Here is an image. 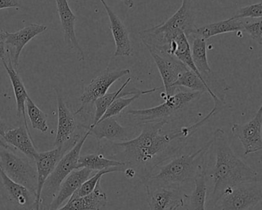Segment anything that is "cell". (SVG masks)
I'll list each match as a JSON object with an SVG mask.
<instances>
[{
	"label": "cell",
	"instance_id": "cell-14",
	"mask_svg": "<svg viewBox=\"0 0 262 210\" xmlns=\"http://www.w3.org/2000/svg\"><path fill=\"white\" fill-rule=\"evenodd\" d=\"M88 131L98 141L105 139L110 142H125L135 138L138 130L136 127H122L116 118L110 117L99 121L96 125H90Z\"/></svg>",
	"mask_w": 262,
	"mask_h": 210
},
{
	"label": "cell",
	"instance_id": "cell-5",
	"mask_svg": "<svg viewBox=\"0 0 262 210\" xmlns=\"http://www.w3.org/2000/svg\"><path fill=\"white\" fill-rule=\"evenodd\" d=\"M90 135V132L87 131L59 161L53 173L44 183L41 193L40 208L42 207V209L47 210L64 179L73 170H77L78 159L80 156L81 150Z\"/></svg>",
	"mask_w": 262,
	"mask_h": 210
},
{
	"label": "cell",
	"instance_id": "cell-33",
	"mask_svg": "<svg viewBox=\"0 0 262 210\" xmlns=\"http://www.w3.org/2000/svg\"><path fill=\"white\" fill-rule=\"evenodd\" d=\"M261 18L254 22H242V30L246 32L251 39L262 45Z\"/></svg>",
	"mask_w": 262,
	"mask_h": 210
},
{
	"label": "cell",
	"instance_id": "cell-2",
	"mask_svg": "<svg viewBox=\"0 0 262 210\" xmlns=\"http://www.w3.org/2000/svg\"><path fill=\"white\" fill-rule=\"evenodd\" d=\"M210 159L212 192L209 205L212 208L227 188L247 182L260 181L258 173L239 159L228 142V136L222 129H216L211 139Z\"/></svg>",
	"mask_w": 262,
	"mask_h": 210
},
{
	"label": "cell",
	"instance_id": "cell-15",
	"mask_svg": "<svg viewBox=\"0 0 262 210\" xmlns=\"http://www.w3.org/2000/svg\"><path fill=\"white\" fill-rule=\"evenodd\" d=\"M57 96L58 105V127L55 145L61 146L72 139L74 132L77 128L76 118L67 107L62 97V90L59 87H55Z\"/></svg>",
	"mask_w": 262,
	"mask_h": 210
},
{
	"label": "cell",
	"instance_id": "cell-19",
	"mask_svg": "<svg viewBox=\"0 0 262 210\" xmlns=\"http://www.w3.org/2000/svg\"><path fill=\"white\" fill-rule=\"evenodd\" d=\"M150 210H167L178 203H184L182 190L168 187L145 188Z\"/></svg>",
	"mask_w": 262,
	"mask_h": 210
},
{
	"label": "cell",
	"instance_id": "cell-23",
	"mask_svg": "<svg viewBox=\"0 0 262 210\" xmlns=\"http://www.w3.org/2000/svg\"><path fill=\"white\" fill-rule=\"evenodd\" d=\"M0 184L10 200L24 207L34 206L36 196L28 188L16 183L7 176L0 167Z\"/></svg>",
	"mask_w": 262,
	"mask_h": 210
},
{
	"label": "cell",
	"instance_id": "cell-34",
	"mask_svg": "<svg viewBox=\"0 0 262 210\" xmlns=\"http://www.w3.org/2000/svg\"><path fill=\"white\" fill-rule=\"evenodd\" d=\"M4 30H0V59L2 61H6L8 57L7 54V45H6V39L7 34Z\"/></svg>",
	"mask_w": 262,
	"mask_h": 210
},
{
	"label": "cell",
	"instance_id": "cell-20",
	"mask_svg": "<svg viewBox=\"0 0 262 210\" xmlns=\"http://www.w3.org/2000/svg\"><path fill=\"white\" fill-rule=\"evenodd\" d=\"M132 81V78L129 77L127 79V80L122 84V87L114 93H107L106 94L104 95L102 97L99 98L95 101L94 103L96 106V112H95L94 119H93V123L91 125H96L99 119L102 117L104 113L106 111L107 109L108 108L112 102L117 99V98L125 97V96H134L136 94H141L142 96L143 95L149 94V93H155V92L160 90L162 87L159 88L151 89L148 90H140L136 88L128 89L127 90V86Z\"/></svg>",
	"mask_w": 262,
	"mask_h": 210
},
{
	"label": "cell",
	"instance_id": "cell-31",
	"mask_svg": "<svg viewBox=\"0 0 262 210\" xmlns=\"http://www.w3.org/2000/svg\"><path fill=\"white\" fill-rule=\"evenodd\" d=\"M141 96H142L141 94H136L128 98L120 97L115 99L112 102L111 105L107 109L106 111L104 113L102 117L99 119V121L103 120V119H107V118L115 117V116L120 114L126 107H128L130 104L133 103L135 100L139 99Z\"/></svg>",
	"mask_w": 262,
	"mask_h": 210
},
{
	"label": "cell",
	"instance_id": "cell-29",
	"mask_svg": "<svg viewBox=\"0 0 262 210\" xmlns=\"http://www.w3.org/2000/svg\"><path fill=\"white\" fill-rule=\"evenodd\" d=\"M26 104H27V113L33 128L39 130L41 133H47L49 130L47 115L34 103L30 96L27 97Z\"/></svg>",
	"mask_w": 262,
	"mask_h": 210
},
{
	"label": "cell",
	"instance_id": "cell-3",
	"mask_svg": "<svg viewBox=\"0 0 262 210\" xmlns=\"http://www.w3.org/2000/svg\"><path fill=\"white\" fill-rule=\"evenodd\" d=\"M211 140L197 151L174 157L159 165L143 182L145 188L168 187L182 190L194 184L199 170L203 167Z\"/></svg>",
	"mask_w": 262,
	"mask_h": 210
},
{
	"label": "cell",
	"instance_id": "cell-37",
	"mask_svg": "<svg viewBox=\"0 0 262 210\" xmlns=\"http://www.w3.org/2000/svg\"><path fill=\"white\" fill-rule=\"evenodd\" d=\"M123 3L124 5L128 9H132L134 7L135 0H120Z\"/></svg>",
	"mask_w": 262,
	"mask_h": 210
},
{
	"label": "cell",
	"instance_id": "cell-22",
	"mask_svg": "<svg viewBox=\"0 0 262 210\" xmlns=\"http://www.w3.org/2000/svg\"><path fill=\"white\" fill-rule=\"evenodd\" d=\"M4 68L7 70L10 81L13 85V92L16 100V109H17V119L20 120L23 118L24 122V127L27 130H29L28 123H27V117H26V102L29 95L27 93V89L21 79L20 76L18 74L16 70H15L10 59L7 57L6 61H2Z\"/></svg>",
	"mask_w": 262,
	"mask_h": 210
},
{
	"label": "cell",
	"instance_id": "cell-17",
	"mask_svg": "<svg viewBox=\"0 0 262 210\" xmlns=\"http://www.w3.org/2000/svg\"><path fill=\"white\" fill-rule=\"evenodd\" d=\"M110 21V30L116 44L114 56H130L133 55V49L130 40L128 30L124 25L119 16L112 10L111 7L105 3V0H100Z\"/></svg>",
	"mask_w": 262,
	"mask_h": 210
},
{
	"label": "cell",
	"instance_id": "cell-35",
	"mask_svg": "<svg viewBox=\"0 0 262 210\" xmlns=\"http://www.w3.org/2000/svg\"><path fill=\"white\" fill-rule=\"evenodd\" d=\"M12 127L10 125L4 122L1 118H0V147H4V148H10V145L4 140V136L5 133L10 130Z\"/></svg>",
	"mask_w": 262,
	"mask_h": 210
},
{
	"label": "cell",
	"instance_id": "cell-16",
	"mask_svg": "<svg viewBox=\"0 0 262 210\" xmlns=\"http://www.w3.org/2000/svg\"><path fill=\"white\" fill-rule=\"evenodd\" d=\"M95 171L86 168L78 169L73 170L61 184L57 192L47 210H56L62 206L66 201L69 200L73 193L81 186L89 178L93 176Z\"/></svg>",
	"mask_w": 262,
	"mask_h": 210
},
{
	"label": "cell",
	"instance_id": "cell-28",
	"mask_svg": "<svg viewBox=\"0 0 262 210\" xmlns=\"http://www.w3.org/2000/svg\"><path fill=\"white\" fill-rule=\"evenodd\" d=\"M124 166L122 162L105 157L103 155L89 154L79 156L78 159V169L86 168L93 171H101L114 167Z\"/></svg>",
	"mask_w": 262,
	"mask_h": 210
},
{
	"label": "cell",
	"instance_id": "cell-30",
	"mask_svg": "<svg viewBox=\"0 0 262 210\" xmlns=\"http://www.w3.org/2000/svg\"><path fill=\"white\" fill-rule=\"evenodd\" d=\"M125 167H114V168L108 169V170H101V171L96 172L94 176H92L91 177L89 178L85 182L81 185V186L73 193L71 197L77 198L82 197V196H87L90 194L93 190L96 188L98 182L101 181V178L104 175L107 173H115V172H122L123 173Z\"/></svg>",
	"mask_w": 262,
	"mask_h": 210
},
{
	"label": "cell",
	"instance_id": "cell-6",
	"mask_svg": "<svg viewBox=\"0 0 262 210\" xmlns=\"http://www.w3.org/2000/svg\"><path fill=\"white\" fill-rule=\"evenodd\" d=\"M260 181L247 182L227 188L212 210H251L261 201Z\"/></svg>",
	"mask_w": 262,
	"mask_h": 210
},
{
	"label": "cell",
	"instance_id": "cell-11",
	"mask_svg": "<svg viewBox=\"0 0 262 210\" xmlns=\"http://www.w3.org/2000/svg\"><path fill=\"white\" fill-rule=\"evenodd\" d=\"M130 70H105L103 73L93 79L90 83L85 87L83 93L81 95V107L76 111V114L82 112L85 107L94 103L95 101L102 97L108 93V89L116 81L122 77L129 74Z\"/></svg>",
	"mask_w": 262,
	"mask_h": 210
},
{
	"label": "cell",
	"instance_id": "cell-27",
	"mask_svg": "<svg viewBox=\"0 0 262 210\" xmlns=\"http://www.w3.org/2000/svg\"><path fill=\"white\" fill-rule=\"evenodd\" d=\"M174 87L176 88L178 87H183L189 89L191 91L199 92V93H202L208 92L210 96L212 97L214 105L222 107V105L225 104L217 97L216 95H214V93L208 88L206 84L202 82V79L195 73H193L190 70H187L179 76L178 80L174 82Z\"/></svg>",
	"mask_w": 262,
	"mask_h": 210
},
{
	"label": "cell",
	"instance_id": "cell-36",
	"mask_svg": "<svg viewBox=\"0 0 262 210\" xmlns=\"http://www.w3.org/2000/svg\"><path fill=\"white\" fill-rule=\"evenodd\" d=\"M17 0H0V10L7 8H19Z\"/></svg>",
	"mask_w": 262,
	"mask_h": 210
},
{
	"label": "cell",
	"instance_id": "cell-38",
	"mask_svg": "<svg viewBox=\"0 0 262 210\" xmlns=\"http://www.w3.org/2000/svg\"><path fill=\"white\" fill-rule=\"evenodd\" d=\"M184 205V203H178L176 204V205H172V206L170 207L167 210H178V208H180L181 206Z\"/></svg>",
	"mask_w": 262,
	"mask_h": 210
},
{
	"label": "cell",
	"instance_id": "cell-9",
	"mask_svg": "<svg viewBox=\"0 0 262 210\" xmlns=\"http://www.w3.org/2000/svg\"><path fill=\"white\" fill-rule=\"evenodd\" d=\"M149 51L150 55L154 59L158 70L162 77L165 93L162 96L164 99L170 97L176 93V87L174 82L178 80L179 76L188 70V69L174 56L162 54L156 51L150 47H146Z\"/></svg>",
	"mask_w": 262,
	"mask_h": 210
},
{
	"label": "cell",
	"instance_id": "cell-8",
	"mask_svg": "<svg viewBox=\"0 0 262 210\" xmlns=\"http://www.w3.org/2000/svg\"><path fill=\"white\" fill-rule=\"evenodd\" d=\"M80 136H76L70 139L69 142H67L61 146L56 147L54 150L44 153H38L34 160L36 162L37 173V190L34 203L35 209L40 210L41 193L46 181L53 173L55 167L62 156L77 142Z\"/></svg>",
	"mask_w": 262,
	"mask_h": 210
},
{
	"label": "cell",
	"instance_id": "cell-26",
	"mask_svg": "<svg viewBox=\"0 0 262 210\" xmlns=\"http://www.w3.org/2000/svg\"><path fill=\"white\" fill-rule=\"evenodd\" d=\"M194 188L189 196H185L189 201V210H206L207 191V172L206 168L202 167L195 179H194Z\"/></svg>",
	"mask_w": 262,
	"mask_h": 210
},
{
	"label": "cell",
	"instance_id": "cell-10",
	"mask_svg": "<svg viewBox=\"0 0 262 210\" xmlns=\"http://www.w3.org/2000/svg\"><path fill=\"white\" fill-rule=\"evenodd\" d=\"M231 133L240 140L245 156L257 153L262 149V106L255 116L245 124H233Z\"/></svg>",
	"mask_w": 262,
	"mask_h": 210
},
{
	"label": "cell",
	"instance_id": "cell-18",
	"mask_svg": "<svg viewBox=\"0 0 262 210\" xmlns=\"http://www.w3.org/2000/svg\"><path fill=\"white\" fill-rule=\"evenodd\" d=\"M59 19L64 31V41L66 45L72 50L77 52L81 60L85 59L83 50L79 45L75 32V24H76V15L73 13L67 0H55Z\"/></svg>",
	"mask_w": 262,
	"mask_h": 210
},
{
	"label": "cell",
	"instance_id": "cell-13",
	"mask_svg": "<svg viewBox=\"0 0 262 210\" xmlns=\"http://www.w3.org/2000/svg\"><path fill=\"white\" fill-rule=\"evenodd\" d=\"M196 11L192 0H182L180 8L166 22L155 28L160 31L181 30L188 37L193 35L195 27Z\"/></svg>",
	"mask_w": 262,
	"mask_h": 210
},
{
	"label": "cell",
	"instance_id": "cell-25",
	"mask_svg": "<svg viewBox=\"0 0 262 210\" xmlns=\"http://www.w3.org/2000/svg\"><path fill=\"white\" fill-rule=\"evenodd\" d=\"M242 22L243 21L242 19L231 17L225 20L207 24L203 27H196L193 35L203 38L206 40L217 35L240 31L242 30Z\"/></svg>",
	"mask_w": 262,
	"mask_h": 210
},
{
	"label": "cell",
	"instance_id": "cell-32",
	"mask_svg": "<svg viewBox=\"0 0 262 210\" xmlns=\"http://www.w3.org/2000/svg\"><path fill=\"white\" fill-rule=\"evenodd\" d=\"M262 16V4H252L248 7L239 9L236 15L233 16L234 19H242L245 18H251V19H260Z\"/></svg>",
	"mask_w": 262,
	"mask_h": 210
},
{
	"label": "cell",
	"instance_id": "cell-1",
	"mask_svg": "<svg viewBox=\"0 0 262 210\" xmlns=\"http://www.w3.org/2000/svg\"><path fill=\"white\" fill-rule=\"evenodd\" d=\"M222 107L214 105L205 117L187 127L164 131L167 124L152 122L141 125L140 134L125 142H108L102 145V155L122 162L125 168L132 169L142 183L159 165L180 153L188 139L210 119Z\"/></svg>",
	"mask_w": 262,
	"mask_h": 210
},
{
	"label": "cell",
	"instance_id": "cell-12",
	"mask_svg": "<svg viewBox=\"0 0 262 210\" xmlns=\"http://www.w3.org/2000/svg\"><path fill=\"white\" fill-rule=\"evenodd\" d=\"M47 30V26L33 24L21 29L16 33L6 32L7 54L15 70H17L21 52L24 50L25 46L33 38L43 33Z\"/></svg>",
	"mask_w": 262,
	"mask_h": 210
},
{
	"label": "cell",
	"instance_id": "cell-21",
	"mask_svg": "<svg viewBox=\"0 0 262 210\" xmlns=\"http://www.w3.org/2000/svg\"><path fill=\"white\" fill-rule=\"evenodd\" d=\"M108 202L106 193L101 187L99 181L90 194L82 197H70L63 206L56 210H101Z\"/></svg>",
	"mask_w": 262,
	"mask_h": 210
},
{
	"label": "cell",
	"instance_id": "cell-7",
	"mask_svg": "<svg viewBox=\"0 0 262 210\" xmlns=\"http://www.w3.org/2000/svg\"><path fill=\"white\" fill-rule=\"evenodd\" d=\"M0 167L12 180L28 188L36 196L37 173L30 162L15 154L10 148L0 147Z\"/></svg>",
	"mask_w": 262,
	"mask_h": 210
},
{
	"label": "cell",
	"instance_id": "cell-24",
	"mask_svg": "<svg viewBox=\"0 0 262 210\" xmlns=\"http://www.w3.org/2000/svg\"><path fill=\"white\" fill-rule=\"evenodd\" d=\"M4 140L8 145H13L22 152L31 160L34 161L37 156L38 152L33 143L30 132L24 125L9 130L4 135Z\"/></svg>",
	"mask_w": 262,
	"mask_h": 210
},
{
	"label": "cell",
	"instance_id": "cell-4",
	"mask_svg": "<svg viewBox=\"0 0 262 210\" xmlns=\"http://www.w3.org/2000/svg\"><path fill=\"white\" fill-rule=\"evenodd\" d=\"M202 94L199 92H180L165 98V102L157 107L128 110L125 115L133 124L139 127L152 122H164L168 124L180 117L191 104L200 99Z\"/></svg>",
	"mask_w": 262,
	"mask_h": 210
}]
</instances>
